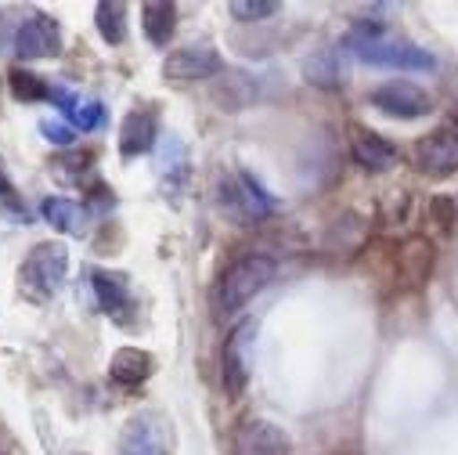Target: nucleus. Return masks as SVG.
<instances>
[{
	"instance_id": "obj_5",
	"label": "nucleus",
	"mask_w": 458,
	"mask_h": 455,
	"mask_svg": "<svg viewBox=\"0 0 458 455\" xmlns=\"http://www.w3.org/2000/svg\"><path fill=\"white\" fill-rule=\"evenodd\" d=\"M253 344H257V322L246 318L232 329L224 344V387L232 398H242L253 376Z\"/></svg>"
},
{
	"instance_id": "obj_12",
	"label": "nucleus",
	"mask_w": 458,
	"mask_h": 455,
	"mask_svg": "<svg viewBox=\"0 0 458 455\" xmlns=\"http://www.w3.org/2000/svg\"><path fill=\"white\" fill-rule=\"evenodd\" d=\"M156 134H159V116H156L152 108L127 112L123 124H120V156L123 159H138V156L152 152Z\"/></svg>"
},
{
	"instance_id": "obj_18",
	"label": "nucleus",
	"mask_w": 458,
	"mask_h": 455,
	"mask_svg": "<svg viewBox=\"0 0 458 455\" xmlns=\"http://www.w3.org/2000/svg\"><path fill=\"white\" fill-rule=\"evenodd\" d=\"M90 286H94V296L101 304L105 314H123L131 311V289H127V279L123 275H112V271H94L90 275Z\"/></svg>"
},
{
	"instance_id": "obj_22",
	"label": "nucleus",
	"mask_w": 458,
	"mask_h": 455,
	"mask_svg": "<svg viewBox=\"0 0 458 455\" xmlns=\"http://www.w3.org/2000/svg\"><path fill=\"white\" fill-rule=\"evenodd\" d=\"M303 76H307V83H314L321 90H335L343 83V69L335 62V51H321V55L307 58L303 62Z\"/></svg>"
},
{
	"instance_id": "obj_24",
	"label": "nucleus",
	"mask_w": 458,
	"mask_h": 455,
	"mask_svg": "<svg viewBox=\"0 0 458 455\" xmlns=\"http://www.w3.org/2000/svg\"><path fill=\"white\" fill-rule=\"evenodd\" d=\"M227 15L239 19V22H264V19L278 15V4L275 0H232V4H227Z\"/></svg>"
},
{
	"instance_id": "obj_1",
	"label": "nucleus",
	"mask_w": 458,
	"mask_h": 455,
	"mask_svg": "<svg viewBox=\"0 0 458 455\" xmlns=\"http://www.w3.org/2000/svg\"><path fill=\"white\" fill-rule=\"evenodd\" d=\"M278 275V264L264 253L239 257L235 264H227V271L213 286V311L216 318H235L260 289H267Z\"/></svg>"
},
{
	"instance_id": "obj_23",
	"label": "nucleus",
	"mask_w": 458,
	"mask_h": 455,
	"mask_svg": "<svg viewBox=\"0 0 458 455\" xmlns=\"http://www.w3.org/2000/svg\"><path fill=\"white\" fill-rule=\"evenodd\" d=\"M8 83H12V94L19 101H51V94H55V87L44 76H37V73H30L22 65H15L8 73Z\"/></svg>"
},
{
	"instance_id": "obj_26",
	"label": "nucleus",
	"mask_w": 458,
	"mask_h": 455,
	"mask_svg": "<svg viewBox=\"0 0 458 455\" xmlns=\"http://www.w3.org/2000/svg\"><path fill=\"white\" fill-rule=\"evenodd\" d=\"M0 199H8L12 206L19 202V195H15V181L8 177V170H4V159H0Z\"/></svg>"
},
{
	"instance_id": "obj_16",
	"label": "nucleus",
	"mask_w": 458,
	"mask_h": 455,
	"mask_svg": "<svg viewBox=\"0 0 458 455\" xmlns=\"http://www.w3.org/2000/svg\"><path fill=\"white\" fill-rule=\"evenodd\" d=\"M141 30H145L148 44L166 47L177 33V4H170V0H148L141 8Z\"/></svg>"
},
{
	"instance_id": "obj_10",
	"label": "nucleus",
	"mask_w": 458,
	"mask_h": 455,
	"mask_svg": "<svg viewBox=\"0 0 458 455\" xmlns=\"http://www.w3.org/2000/svg\"><path fill=\"white\" fill-rule=\"evenodd\" d=\"M216 73H224V62L216 55V47H209V44L177 47L163 62V76L166 80H206V76H216Z\"/></svg>"
},
{
	"instance_id": "obj_19",
	"label": "nucleus",
	"mask_w": 458,
	"mask_h": 455,
	"mask_svg": "<svg viewBox=\"0 0 458 455\" xmlns=\"http://www.w3.org/2000/svg\"><path fill=\"white\" fill-rule=\"evenodd\" d=\"M94 26H98V37L112 47H120L127 40V4L123 0H101L94 8Z\"/></svg>"
},
{
	"instance_id": "obj_3",
	"label": "nucleus",
	"mask_w": 458,
	"mask_h": 455,
	"mask_svg": "<svg viewBox=\"0 0 458 455\" xmlns=\"http://www.w3.org/2000/svg\"><path fill=\"white\" fill-rule=\"evenodd\" d=\"M65 275H69V250H65V243H58V239L37 243L30 250V257L22 261V268H19V289H22L26 300L47 304L65 286Z\"/></svg>"
},
{
	"instance_id": "obj_2",
	"label": "nucleus",
	"mask_w": 458,
	"mask_h": 455,
	"mask_svg": "<svg viewBox=\"0 0 458 455\" xmlns=\"http://www.w3.org/2000/svg\"><path fill=\"white\" fill-rule=\"evenodd\" d=\"M347 51L358 55L361 62L369 65H379V69H404V73H422V69H433V55L408 44V40H394L386 37L383 26H372V22H361L351 30L347 37Z\"/></svg>"
},
{
	"instance_id": "obj_27",
	"label": "nucleus",
	"mask_w": 458,
	"mask_h": 455,
	"mask_svg": "<svg viewBox=\"0 0 458 455\" xmlns=\"http://www.w3.org/2000/svg\"><path fill=\"white\" fill-rule=\"evenodd\" d=\"M0 455H4V451H0Z\"/></svg>"
},
{
	"instance_id": "obj_9",
	"label": "nucleus",
	"mask_w": 458,
	"mask_h": 455,
	"mask_svg": "<svg viewBox=\"0 0 458 455\" xmlns=\"http://www.w3.org/2000/svg\"><path fill=\"white\" fill-rule=\"evenodd\" d=\"M415 167L429 177H451L458 170V127H437L415 142Z\"/></svg>"
},
{
	"instance_id": "obj_13",
	"label": "nucleus",
	"mask_w": 458,
	"mask_h": 455,
	"mask_svg": "<svg viewBox=\"0 0 458 455\" xmlns=\"http://www.w3.org/2000/svg\"><path fill=\"white\" fill-rule=\"evenodd\" d=\"M351 152H354V159H358L365 170H372V174H386V170H394L397 159H401L397 145H390L383 134L365 131V127H354V134H351Z\"/></svg>"
},
{
	"instance_id": "obj_7",
	"label": "nucleus",
	"mask_w": 458,
	"mask_h": 455,
	"mask_svg": "<svg viewBox=\"0 0 458 455\" xmlns=\"http://www.w3.org/2000/svg\"><path fill=\"white\" fill-rule=\"evenodd\" d=\"M369 101L383 112V116L404 120V124L408 120H422V116H429V112H433L429 94L419 83H411V80H386V83H379L369 94Z\"/></svg>"
},
{
	"instance_id": "obj_20",
	"label": "nucleus",
	"mask_w": 458,
	"mask_h": 455,
	"mask_svg": "<svg viewBox=\"0 0 458 455\" xmlns=\"http://www.w3.org/2000/svg\"><path fill=\"white\" fill-rule=\"evenodd\" d=\"M184 174H188V149L181 138H166V145L159 152V177L166 185V195L184 185Z\"/></svg>"
},
{
	"instance_id": "obj_6",
	"label": "nucleus",
	"mask_w": 458,
	"mask_h": 455,
	"mask_svg": "<svg viewBox=\"0 0 458 455\" xmlns=\"http://www.w3.org/2000/svg\"><path fill=\"white\" fill-rule=\"evenodd\" d=\"M220 206L227 210V217H232L235 224H257V220H264L275 210L271 195L246 170L239 177H227L220 185Z\"/></svg>"
},
{
	"instance_id": "obj_4",
	"label": "nucleus",
	"mask_w": 458,
	"mask_h": 455,
	"mask_svg": "<svg viewBox=\"0 0 458 455\" xmlns=\"http://www.w3.org/2000/svg\"><path fill=\"white\" fill-rule=\"evenodd\" d=\"M120 455H174V423L163 412H138L120 430Z\"/></svg>"
},
{
	"instance_id": "obj_11",
	"label": "nucleus",
	"mask_w": 458,
	"mask_h": 455,
	"mask_svg": "<svg viewBox=\"0 0 458 455\" xmlns=\"http://www.w3.org/2000/svg\"><path fill=\"white\" fill-rule=\"evenodd\" d=\"M289 434L271 419H246L235 430V455H289Z\"/></svg>"
},
{
	"instance_id": "obj_15",
	"label": "nucleus",
	"mask_w": 458,
	"mask_h": 455,
	"mask_svg": "<svg viewBox=\"0 0 458 455\" xmlns=\"http://www.w3.org/2000/svg\"><path fill=\"white\" fill-rule=\"evenodd\" d=\"M40 217L55 228V232H62V236H72V239H83L87 236V228H90V217H87V210L80 206V202H72V199H44L40 202Z\"/></svg>"
},
{
	"instance_id": "obj_14",
	"label": "nucleus",
	"mask_w": 458,
	"mask_h": 455,
	"mask_svg": "<svg viewBox=\"0 0 458 455\" xmlns=\"http://www.w3.org/2000/svg\"><path fill=\"white\" fill-rule=\"evenodd\" d=\"M152 373H156V358L152 351H141V348H120L108 358V380L120 387H141Z\"/></svg>"
},
{
	"instance_id": "obj_17",
	"label": "nucleus",
	"mask_w": 458,
	"mask_h": 455,
	"mask_svg": "<svg viewBox=\"0 0 458 455\" xmlns=\"http://www.w3.org/2000/svg\"><path fill=\"white\" fill-rule=\"evenodd\" d=\"M51 101L58 105L62 116H65L72 127H80V131H94V127L105 124V108H101V101H83V98H76V94H69V90H62V87H55Z\"/></svg>"
},
{
	"instance_id": "obj_21",
	"label": "nucleus",
	"mask_w": 458,
	"mask_h": 455,
	"mask_svg": "<svg viewBox=\"0 0 458 455\" xmlns=\"http://www.w3.org/2000/svg\"><path fill=\"white\" fill-rule=\"evenodd\" d=\"M257 98V87L246 73H224L220 87H216V101H224L220 108H246Z\"/></svg>"
},
{
	"instance_id": "obj_8",
	"label": "nucleus",
	"mask_w": 458,
	"mask_h": 455,
	"mask_svg": "<svg viewBox=\"0 0 458 455\" xmlns=\"http://www.w3.org/2000/svg\"><path fill=\"white\" fill-rule=\"evenodd\" d=\"M12 51L19 62H44V58H55L62 51V26L44 15V12H33L30 19L19 22L15 37H12Z\"/></svg>"
},
{
	"instance_id": "obj_25",
	"label": "nucleus",
	"mask_w": 458,
	"mask_h": 455,
	"mask_svg": "<svg viewBox=\"0 0 458 455\" xmlns=\"http://www.w3.org/2000/svg\"><path fill=\"white\" fill-rule=\"evenodd\" d=\"M40 131H44V138H47L51 145H58V149H69V145H72V127H69V124L40 120Z\"/></svg>"
}]
</instances>
